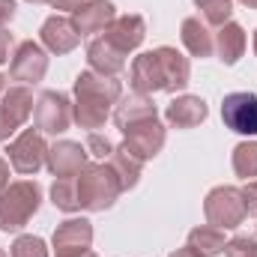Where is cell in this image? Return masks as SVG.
<instances>
[{
  "mask_svg": "<svg viewBox=\"0 0 257 257\" xmlns=\"http://www.w3.org/2000/svg\"><path fill=\"white\" fill-rule=\"evenodd\" d=\"M192 81V66L189 57H183L177 48L162 45L156 51H144L132 60L128 69V84L135 93L153 96V93H177L186 90Z\"/></svg>",
  "mask_w": 257,
  "mask_h": 257,
  "instance_id": "cell-1",
  "label": "cell"
},
{
  "mask_svg": "<svg viewBox=\"0 0 257 257\" xmlns=\"http://www.w3.org/2000/svg\"><path fill=\"white\" fill-rule=\"evenodd\" d=\"M242 51H245V30L236 21L221 24L218 33H215V54H218V60L224 66H233L239 63Z\"/></svg>",
  "mask_w": 257,
  "mask_h": 257,
  "instance_id": "cell-19",
  "label": "cell"
},
{
  "mask_svg": "<svg viewBox=\"0 0 257 257\" xmlns=\"http://www.w3.org/2000/svg\"><path fill=\"white\" fill-rule=\"evenodd\" d=\"M33 120H36V132H42V135H63L75 120L69 96L60 93V90H45L36 99Z\"/></svg>",
  "mask_w": 257,
  "mask_h": 257,
  "instance_id": "cell-6",
  "label": "cell"
},
{
  "mask_svg": "<svg viewBox=\"0 0 257 257\" xmlns=\"http://www.w3.org/2000/svg\"><path fill=\"white\" fill-rule=\"evenodd\" d=\"M81 3H87V0H51L54 9H66V12H75Z\"/></svg>",
  "mask_w": 257,
  "mask_h": 257,
  "instance_id": "cell-33",
  "label": "cell"
},
{
  "mask_svg": "<svg viewBox=\"0 0 257 257\" xmlns=\"http://www.w3.org/2000/svg\"><path fill=\"white\" fill-rule=\"evenodd\" d=\"M39 39H42V48L51 51V54H57V57L75 51L78 42H81V36H78L72 18H63V15L45 18V24H42V30H39Z\"/></svg>",
  "mask_w": 257,
  "mask_h": 257,
  "instance_id": "cell-13",
  "label": "cell"
},
{
  "mask_svg": "<svg viewBox=\"0 0 257 257\" xmlns=\"http://www.w3.org/2000/svg\"><path fill=\"white\" fill-rule=\"evenodd\" d=\"M221 120L236 135H257V96L254 93H227L221 102Z\"/></svg>",
  "mask_w": 257,
  "mask_h": 257,
  "instance_id": "cell-9",
  "label": "cell"
},
{
  "mask_svg": "<svg viewBox=\"0 0 257 257\" xmlns=\"http://www.w3.org/2000/svg\"><path fill=\"white\" fill-rule=\"evenodd\" d=\"M206 114H209V108H206V102L200 99V96H177L168 108H165V120L171 123L174 128H194L200 126L203 120H206Z\"/></svg>",
  "mask_w": 257,
  "mask_h": 257,
  "instance_id": "cell-17",
  "label": "cell"
},
{
  "mask_svg": "<svg viewBox=\"0 0 257 257\" xmlns=\"http://www.w3.org/2000/svg\"><path fill=\"white\" fill-rule=\"evenodd\" d=\"M224 245H227L224 230H218V227H212V224H200V227H194L192 233H189V239H186V248H192L197 257L224 254Z\"/></svg>",
  "mask_w": 257,
  "mask_h": 257,
  "instance_id": "cell-22",
  "label": "cell"
},
{
  "mask_svg": "<svg viewBox=\"0 0 257 257\" xmlns=\"http://www.w3.org/2000/svg\"><path fill=\"white\" fill-rule=\"evenodd\" d=\"M171 257H197V254H194L192 248H177V251H174Z\"/></svg>",
  "mask_w": 257,
  "mask_h": 257,
  "instance_id": "cell-36",
  "label": "cell"
},
{
  "mask_svg": "<svg viewBox=\"0 0 257 257\" xmlns=\"http://www.w3.org/2000/svg\"><path fill=\"white\" fill-rule=\"evenodd\" d=\"M242 6H248V9H257V0H239Z\"/></svg>",
  "mask_w": 257,
  "mask_h": 257,
  "instance_id": "cell-38",
  "label": "cell"
},
{
  "mask_svg": "<svg viewBox=\"0 0 257 257\" xmlns=\"http://www.w3.org/2000/svg\"><path fill=\"white\" fill-rule=\"evenodd\" d=\"M54 251L57 254H78V251H87L90 242H93V224L87 218H66L63 224H57L54 236Z\"/></svg>",
  "mask_w": 257,
  "mask_h": 257,
  "instance_id": "cell-14",
  "label": "cell"
},
{
  "mask_svg": "<svg viewBox=\"0 0 257 257\" xmlns=\"http://www.w3.org/2000/svg\"><path fill=\"white\" fill-rule=\"evenodd\" d=\"M156 117H159V111H156L153 99L144 96V93L123 96V99L117 102V111H114V123H117L120 132H128L132 126L147 123V120H156Z\"/></svg>",
  "mask_w": 257,
  "mask_h": 257,
  "instance_id": "cell-16",
  "label": "cell"
},
{
  "mask_svg": "<svg viewBox=\"0 0 257 257\" xmlns=\"http://www.w3.org/2000/svg\"><path fill=\"white\" fill-rule=\"evenodd\" d=\"M3 87H6V78H3V75H0V93H3Z\"/></svg>",
  "mask_w": 257,
  "mask_h": 257,
  "instance_id": "cell-39",
  "label": "cell"
},
{
  "mask_svg": "<svg viewBox=\"0 0 257 257\" xmlns=\"http://www.w3.org/2000/svg\"><path fill=\"white\" fill-rule=\"evenodd\" d=\"M111 168L117 171L123 192H128V189H135V186H138V180H141L144 159H138L126 144H120V147H114V153H111Z\"/></svg>",
  "mask_w": 257,
  "mask_h": 257,
  "instance_id": "cell-23",
  "label": "cell"
},
{
  "mask_svg": "<svg viewBox=\"0 0 257 257\" xmlns=\"http://www.w3.org/2000/svg\"><path fill=\"white\" fill-rule=\"evenodd\" d=\"M123 144H126L128 150L138 156V159H156L159 153H162V147H165V126H162V120L156 117V120H147V123H138V126H132L128 132H123Z\"/></svg>",
  "mask_w": 257,
  "mask_h": 257,
  "instance_id": "cell-12",
  "label": "cell"
},
{
  "mask_svg": "<svg viewBox=\"0 0 257 257\" xmlns=\"http://www.w3.org/2000/svg\"><path fill=\"white\" fill-rule=\"evenodd\" d=\"M39 206H42V186L36 180L9 183L0 192V230L3 233H18L39 212Z\"/></svg>",
  "mask_w": 257,
  "mask_h": 257,
  "instance_id": "cell-4",
  "label": "cell"
},
{
  "mask_svg": "<svg viewBox=\"0 0 257 257\" xmlns=\"http://www.w3.org/2000/svg\"><path fill=\"white\" fill-rule=\"evenodd\" d=\"M84 147H87V153H90V156H96V159H102V162H105V159H111V153H114V144H111L105 135H99V132H90Z\"/></svg>",
  "mask_w": 257,
  "mask_h": 257,
  "instance_id": "cell-29",
  "label": "cell"
},
{
  "mask_svg": "<svg viewBox=\"0 0 257 257\" xmlns=\"http://www.w3.org/2000/svg\"><path fill=\"white\" fill-rule=\"evenodd\" d=\"M15 18V0H0V27H6Z\"/></svg>",
  "mask_w": 257,
  "mask_h": 257,
  "instance_id": "cell-32",
  "label": "cell"
},
{
  "mask_svg": "<svg viewBox=\"0 0 257 257\" xmlns=\"http://www.w3.org/2000/svg\"><path fill=\"white\" fill-rule=\"evenodd\" d=\"M12 132H15V126L6 120V114H3V108H0V141H9Z\"/></svg>",
  "mask_w": 257,
  "mask_h": 257,
  "instance_id": "cell-34",
  "label": "cell"
},
{
  "mask_svg": "<svg viewBox=\"0 0 257 257\" xmlns=\"http://www.w3.org/2000/svg\"><path fill=\"white\" fill-rule=\"evenodd\" d=\"M9 51H12V33H9L6 27H0V63H6V60L12 57Z\"/></svg>",
  "mask_w": 257,
  "mask_h": 257,
  "instance_id": "cell-31",
  "label": "cell"
},
{
  "mask_svg": "<svg viewBox=\"0 0 257 257\" xmlns=\"http://www.w3.org/2000/svg\"><path fill=\"white\" fill-rule=\"evenodd\" d=\"M0 257H6V251H3V248H0Z\"/></svg>",
  "mask_w": 257,
  "mask_h": 257,
  "instance_id": "cell-42",
  "label": "cell"
},
{
  "mask_svg": "<svg viewBox=\"0 0 257 257\" xmlns=\"http://www.w3.org/2000/svg\"><path fill=\"white\" fill-rule=\"evenodd\" d=\"M9 257H48L45 239L42 236H33V233H24V236H18L9 245Z\"/></svg>",
  "mask_w": 257,
  "mask_h": 257,
  "instance_id": "cell-27",
  "label": "cell"
},
{
  "mask_svg": "<svg viewBox=\"0 0 257 257\" xmlns=\"http://www.w3.org/2000/svg\"><path fill=\"white\" fill-rule=\"evenodd\" d=\"M254 54H257V33H254Z\"/></svg>",
  "mask_w": 257,
  "mask_h": 257,
  "instance_id": "cell-41",
  "label": "cell"
},
{
  "mask_svg": "<svg viewBox=\"0 0 257 257\" xmlns=\"http://www.w3.org/2000/svg\"><path fill=\"white\" fill-rule=\"evenodd\" d=\"M123 99V84L111 75H99L93 69H84L75 78V123L87 132H96L108 123L111 117V105H117Z\"/></svg>",
  "mask_w": 257,
  "mask_h": 257,
  "instance_id": "cell-2",
  "label": "cell"
},
{
  "mask_svg": "<svg viewBox=\"0 0 257 257\" xmlns=\"http://www.w3.org/2000/svg\"><path fill=\"white\" fill-rule=\"evenodd\" d=\"M203 215L218 230L239 227L245 221V215H248L245 200H242V189H236V186H215L203 200Z\"/></svg>",
  "mask_w": 257,
  "mask_h": 257,
  "instance_id": "cell-5",
  "label": "cell"
},
{
  "mask_svg": "<svg viewBox=\"0 0 257 257\" xmlns=\"http://www.w3.org/2000/svg\"><path fill=\"white\" fill-rule=\"evenodd\" d=\"M194 6H197V18L206 27H221L233 15V0H194Z\"/></svg>",
  "mask_w": 257,
  "mask_h": 257,
  "instance_id": "cell-24",
  "label": "cell"
},
{
  "mask_svg": "<svg viewBox=\"0 0 257 257\" xmlns=\"http://www.w3.org/2000/svg\"><path fill=\"white\" fill-rule=\"evenodd\" d=\"M117 51H135L141 42H144V36H147V24H144V18L141 15H117L114 21H111V27L102 33Z\"/></svg>",
  "mask_w": 257,
  "mask_h": 257,
  "instance_id": "cell-15",
  "label": "cell"
},
{
  "mask_svg": "<svg viewBox=\"0 0 257 257\" xmlns=\"http://www.w3.org/2000/svg\"><path fill=\"white\" fill-rule=\"evenodd\" d=\"M30 3H51V0H30Z\"/></svg>",
  "mask_w": 257,
  "mask_h": 257,
  "instance_id": "cell-40",
  "label": "cell"
},
{
  "mask_svg": "<svg viewBox=\"0 0 257 257\" xmlns=\"http://www.w3.org/2000/svg\"><path fill=\"white\" fill-rule=\"evenodd\" d=\"M224 254H227V257H248V254H257V236L239 233V236L227 239V245H224Z\"/></svg>",
  "mask_w": 257,
  "mask_h": 257,
  "instance_id": "cell-28",
  "label": "cell"
},
{
  "mask_svg": "<svg viewBox=\"0 0 257 257\" xmlns=\"http://www.w3.org/2000/svg\"><path fill=\"white\" fill-rule=\"evenodd\" d=\"M75 183H78V203L87 212H105V209H111L117 203L120 192H123L117 171L111 165H105V162L87 165L75 177Z\"/></svg>",
  "mask_w": 257,
  "mask_h": 257,
  "instance_id": "cell-3",
  "label": "cell"
},
{
  "mask_svg": "<svg viewBox=\"0 0 257 257\" xmlns=\"http://www.w3.org/2000/svg\"><path fill=\"white\" fill-rule=\"evenodd\" d=\"M233 174L239 180H257V141H242L233 147Z\"/></svg>",
  "mask_w": 257,
  "mask_h": 257,
  "instance_id": "cell-25",
  "label": "cell"
},
{
  "mask_svg": "<svg viewBox=\"0 0 257 257\" xmlns=\"http://www.w3.org/2000/svg\"><path fill=\"white\" fill-rule=\"evenodd\" d=\"M180 39H183V45L189 48V54H192V57H200V60H203V57H212V51H215V39H212L209 27H206L197 15L183 21Z\"/></svg>",
  "mask_w": 257,
  "mask_h": 257,
  "instance_id": "cell-20",
  "label": "cell"
},
{
  "mask_svg": "<svg viewBox=\"0 0 257 257\" xmlns=\"http://www.w3.org/2000/svg\"><path fill=\"white\" fill-rule=\"evenodd\" d=\"M6 153H9V165H12L18 174H24V177L39 174V171L45 168V162H48V144H45L42 132H33V128H24V132L9 144Z\"/></svg>",
  "mask_w": 257,
  "mask_h": 257,
  "instance_id": "cell-7",
  "label": "cell"
},
{
  "mask_svg": "<svg viewBox=\"0 0 257 257\" xmlns=\"http://www.w3.org/2000/svg\"><path fill=\"white\" fill-rule=\"evenodd\" d=\"M90 153H87V147L84 144H78V141H57L54 147H48V171L54 174V177H78L90 162Z\"/></svg>",
  "mask_w": 257,
  "mask_h": 257,
  "instance_id": "cell-10",
  "label": "cell"
},
{
  "mask_svg": "<svg viewBox=\"0 0 257 257\" xmlns=\"http://www.w3.org/2000/svg\"><path fill=\"white\" fill-rule=\"evenodd\" d=\"M6 186H9V162L0 156V192H3Z\"/></svg>",
  "mask_w": 257,
  "mask_h": 257,
  "instance_id": "cell-35",
  "label": "cell"
},
{
  "mask_svg": "<svg viewBox=\"0 0 257 257\" xmlns=\"http://www.w3.org/2000/svg\"><path fill=\"white\" fill-rule=\"evenodd\" d=\"M248 257H257V254H248Z\"/></svg>",
  "mask_w": 257,
  "mask_h": 257,
  "instance_id": "cell-43",
  "label": "cell"
},
{
  "mask_svg": "<svg viewBox=\"0 0 257 257\" xmlns=\"http://www.w3.org/2000/svg\"><path fill=\"white\" fill-rule=\"evenodd\" d=\"M0 108H3V114H6V120H9L12 126L21 128L27 123V117L33 114L36 102H33V93H30L27 87H9V90L3 93Z\"/></svg>",
  "mask_w": 257,
  "mask_h": 257,
  "instance_id": "cell-21",
  "label": "cell"
},
{
  "mask_svg": "<svg viewBox=\"0 0 257 257\" xmlns=\"http://www.w3.org/2000/svg\"><path fill=\"white\" fill-rule=\"evenodd\" d=\"M117 18V9L111 0H87L72 12V24L78 30V36H93V33H105L111 27V21Z\"/></svg>",
  "mask_w": 257,
  "mask_h": 257,
  "instance_id": "cell-11",
  "label": "cell"
},
{
  "mask_svg": "<svg viewBox=\"0 0 257 257\" xmlns=\"http://www.w3.org/2000/svg\"><path fill=\"white\" fill-rule=\"evenodd\" d=\"M242 200H245L248 215H257V180H248V183H245V189H242Z\"/></svg>",
  "mask_w": 257,
  "mask_h": 257,
  "instance_id": "cell-30",
  "label": "cell"
},
{
  "mask_svg": "<svg viewBox=\"0 0 257 257\" xmlns=\"http://www.w3.org/2000/svg\"><path fill=\"white\" fill-rule=\"evenodd\" d=\"M87 63H90L93 72H99V75L117 78V75L126 69V54L117 51L105 36H99V39H93V42L87 45Z\"/></svg>",
  "mask_w": 257,
  "mask_h": 257,
  "instance_id": "cell-18",
  "label": "cell"
},
{
  "mask_svg": "<svg viewBox=\"0 0 257 257\" xmlns=\"http://www.w3.org/2000/svg\"><path fill=\"white\" fill-rule=\"evenodd\" d=\"M45 72H48V51H45L39 42L27 39V42H21V45L12 51V63H9L12 81L39 84V81L45 78Z\"/></svg>",
  "mask_w": 257,
  "mask_h": 257,
  "instance_id": "cell-8",
  "label": "cell"
},
{
  "mask_svg": "<svg viewBox=\"0 0 257 257\" xmlns=\"http://www.w3.org/2000/svg\"><path fill=\"white\" fill-rule=\"evenodd\" d=\"M51 200L63 212H78L81 203H78V183H75V177H57L54 186H51Z\"/></svg>",
  "mask_w": 257,
  "mask_h": 257,
  "instance_id": "cell-26",
  "label": "cell"
},
{
  "mask_svg": "<svg viewBox=\"0 0 257 257\" xmlns=\"http://www.w3.org/2000/svg\"><path fill=\"white\" fill-rule=\"evenodd\" d=\"M57 257H99V254H96V251H90V248H87V251H78V254H57Z\"/></svg>",
  "mask_w": 257,
  "mask_h": 257,
  "instance_id": "cell-37",
  "label": "cell"
}]
</instances>
